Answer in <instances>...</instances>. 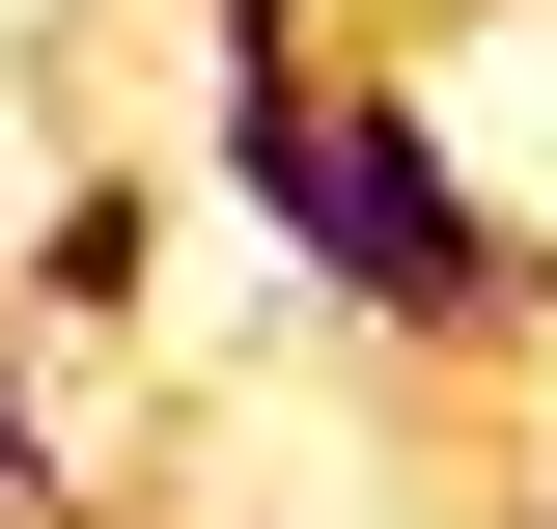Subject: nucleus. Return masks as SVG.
<instances>
[{"instance_id":"1","label":"nucleus","mask_w":557,"mask_h":529,"mask_svg":"<svg viewBox=\"0 0 557 529\" xmlns=\"http://www.w3.org/2000/svg\"><path fill=\"white\" fill-rule=\"evenodd\" d=\"M196 57H223L196 84V196L251 223L307 307H362V334H530L557 307V251L474 196V139L335 57V0H196Z\"/></svg>"},{"instance_id":"2","label":"nucleus","mask_w":557,"mask_h":529,"mask_svg":"<svg viewBox=\"0 0 557 529\" xmlns=\"http://www.w3.org/2000/svg\"><path fill=\"white\" fill-rule=\"evenodd\" d=\"M0 251H28V334H57V307H84V334H112V307H139V279H168V168H57V196L0 223Z\"/></svg>"},{"instance_id":"3","label":"nucleus","mask_w":557,"mask_h":529,"mask_svg":"<svg viewBox=\"0 0 557 529\" xmlns=\"http://www.w3.org/2000/svg\"><path fill=\"white\" fill-rule=\"evenodd\" d=\"M0 529H84V391H57L28 307H0Z\"/></svg>"},{"instance_id":"4","label":"nucleus","mask_w":557,"mask_h":529,"mask_svg":"<svg viewBox=\"0 0 557 529\" xmlns=\"http://www.w3.org/2000/svg\"><path fill=\"white\" fill-rule=\"evenodd\" d=\"M530 529H557V502H530Z\"/></svg>"}]
</instances>
